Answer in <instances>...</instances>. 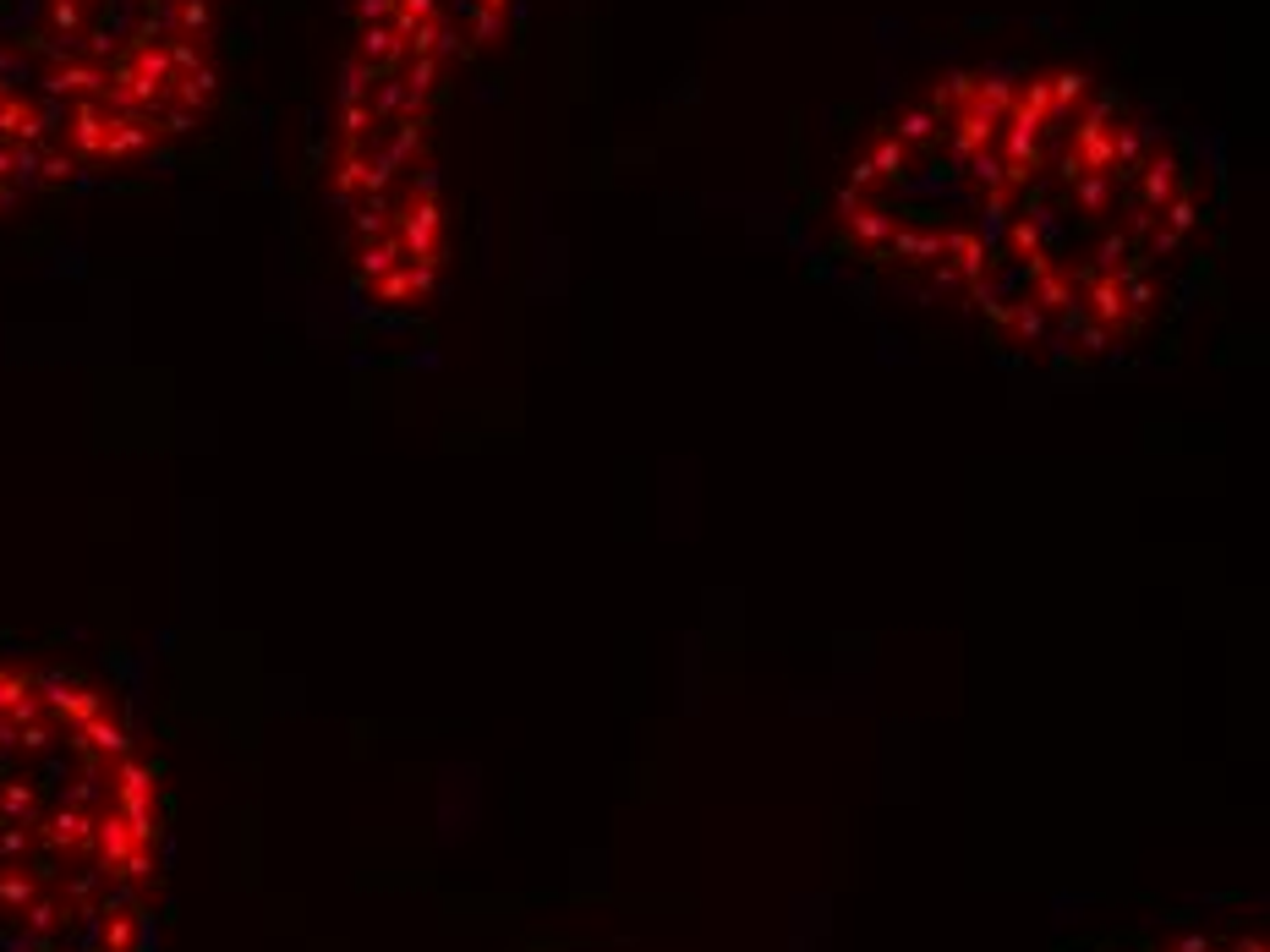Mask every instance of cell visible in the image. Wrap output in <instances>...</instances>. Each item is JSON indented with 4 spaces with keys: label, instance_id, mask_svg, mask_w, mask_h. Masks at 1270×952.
I'll list each match as a JSON object with an SVG mask.
<instances>
[{
    "label": "cell",
    "instance_id": "1",
    "mask_svg": "<svg viewBox=\"0 0 1270 952\" xmlns=\"http://www.w3.org/2000/svg\"><path fill=\"white\" fill-rule=\"evenodd\" d=\"M833 230L865 274L1024 367H1111L1167 335L1211 230L1204 170L1068 67H959L849 159Z\"/></svg>",
    "mask_w": 1270,
    "mask_h": 952
},
{
    "label": "cell",
    "instance_id": "2",
    "mask_svg": "<svg viewBox=\"0 0 1270 952\" xmlns=\"http://www.w3.org/2000/svg\"><path fill=\"white\" fill-rule=\"evenodd\" d=\"M165 805L88 674L0 657V952H149Z\"/></svg>",
    "mask_w": 1270,
    "mask_h": 952
},
{
    "label": "cell",
    "instance_id": "3",
    "mask_svg": "<svg viewBox=\"0 0 1270 952\" xmlns=\"http://www.w3.org/2000/svg\"><path fill=\"white\" fill-rule=\"evenodd\" d=\"M515 0H356L335 110V198L362 291L411 307L443 268L438 99L455 60L499 39Z\"/></svg>",
    "mask_w": 1270,
    "mask_h": 952
},
{
    "label": "cell",
    "instance_id": "4",
    "mask_svg": "<svg viewBox=\"0 0 1270 952\" xmlns=\"http://www.w3.org/2000/svg\"><path fill=\"white\" fill-rule=\"evenodd\" d=\"M39 93L67 170H126L203 121L219 83V0H39L6 55Z\"/></svg>",
    "mask_w": 1270,
    "mask_h": 952
},
{
    "label": "cell",
    "instance_id": "5",
    "mask_svg": "<svg viewBox=\"0 0 1270 952\" xmlns=\"http://www.w3.org/2000/svg\"><path fill=\"white\" fill-rule=\"evenodd\" d=\"M67 159L50 132L39 93L23 83V72L11 60H0V203H17L34 186L67 181Z\"/></svg>",
    "mask_w": 1270,
    "mask_h": 952
}]
</instances>
